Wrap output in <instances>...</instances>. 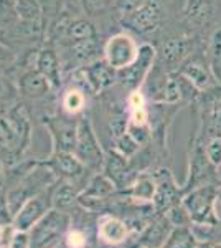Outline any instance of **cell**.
<instances>
[{
	"label": "cell",
	"instance_id": "6da1fadb",
	"mask_svg": "<svg viewBox=\"0 0 221 248\" xmlns=\"http://www.w3.org/2000/svg\"><path fill=\"white\" fill-rule=\"evenodd\" d=\"M216 195H218V186H213V184L196 187V189H192L187 194H183L182 202L190 212L193 223L216 225L220 222L215 209Z\"/></svg>",
	"mask_w": 221,
	"mask_h": 248
},
{
	"label": "cell",
	"instance_id": "7a4b0ae2",
	"mask_svg": "<svg viewBox=\"0 0 221 248\" xmlns=\"http://www.w3.org/2000/svg\"><path fill=\"white\" fill-rule=\"evenodd\" d=\"M68 225V215L58 210H50L31 229L30 248H56L65 237Z\"/></svg>",
	"mask_w": 221,
	"mask_h": 248
},
{
	"label": "cell",
	"instance_id": "3957f363",
	"mask_svg": "<svg viewBox=\"0 0 221 248\" xmlns=\"http://www.w3.org/2000/svg\"><path fill=\"white\" fill-rule=\"evenodd\" d=\"M157 48L150 43H144L139 46V53L129 66L118 71V83L127 88L129 91L140 90L154 70L157 62Z\"/></svg>",
	"mask_w": 221,
	"mask_h": 248
},
{
	"label": "cell",
	"instance_id": "277c9868",
	"mask_svg": "<svg viewBox=\"0 0 221 248\" xmlns=\"http://www.w3.org/2000/svg\"><path fill=\"white\" fill-rule=\"evenodd\" d=\"M216 170L218 167H215L208 161L206 154H205V146L202 141L195 139L192 144V153H190V161H188V175L187 181L182 186L183 194H187L188 190L196 189V187L208 186H218L216 181Z\"/></svg>",
	"mask_w": 221,
	"mask_h": 248
},
{
	"label": "cell",
	"instance_id": "5b68a950",
	"mask_svg": "<svg viewBox=\"0 0 221 248\" xmlns=\"http://www.w3.org/2000/svg\"><path fill=\"white\" fill-rule=\"evenodd\" d=\"M74 154L88 169L99 170L104 164V153L99 146V141L96 138V133L91 126V121L88 118H83L78 121V134H76V147Z\"/></svg>",
	"mask_w": 221,
	"mask_h": 248
},
{
	"label": "cell",
	"instance_id": "8992f818",
	"mask_svg": "<svg viewBox=\"0 0 221 248\" xmlns=\"http://www.w3.org/2000/svg\"><path fill=\"white\" fill-rule=\"evenodd\" d=\"M152 175H154L157 186L152 203H154L157 214L163 215L170 207L182 202L183 190L175 182L174 174H172V170L168 167H159V169H155V172H152Z\"/></svg>",
	"mask_w": 221,
	"mask_h": 248
},
{
	"label": "cell",
	"instance_id": "52a82bcc",
	"mask_svg": "<svg viewBox=\"0 0 221 248\" xmlns=\"http://www.w3.org/2000/svg\"><path fill=\"white\" fill-rule=\"evenodd\" d=\"M139 53V45L135 38L127 31L116 33L107 40L104 46V60H106L114 70H122L129 66Z\"/></svg>",
	"mask_w": 221,
	"mask_h": 248
},
{
	"label": "cell",
	"instance_id": "ba28073f",
	"mask_svg": "<svg viewBox=\"0 0 221 248\" xmlns=\"http://www.w3.org/2000/svg\"><path fill=\"white\" fill-rule=\"evenodd\" d=\"M195 48V38L193 37H174L168 38L157 53L159 63L163 66L165 71H178V68L192 57V51Z\"/></svg>",
	"mask_w": 221,
	"mask_h": 248
},
{
	"label": "cell",
	"instance_id": "9c48e42d",
	"mask_svg": "<svg viewBox=\"0 0 221 248\" xmlns=\"http://www.w3.org/2000/svg\"><path fill=\"white\" fill-rule=\"evenodd\" d=\"M162 20V0H144L137 10L124 20V25L140 35H150L160 29Z\"/></svg>",
	"mask_w": 221,
	"mask_h": 248
},
{
	"label": "cell",
	"instance_id": "30bf717a",
	"mask_svg": "<svg viewBox=\"0 0 221 248\" xmlns=\"http://www.w3.org/2000/svg\"><path fill=\"white\" fill-rule=\"evenodd\" d=\"M83 85L92 93H103L118 83V70H114L106 60H94L79 71Z\"/></svg>",
	"mask_w": 221,
	"mask_h": 248
},
{
	"label": "cell",
	"instance_id": "8fae6325",
	"mask_svg": "<svg viewBox=\"0 0 221 248\" xmlns=\"http://www.w3.org/2000/svg\"><path fill=\"white\" fill-rule=\"evenodd\" d=\"M178 73L183 75V77L187 78L196 90L202 91V93L218 86L216 77H215V73H213V65L208 58L203 60L200 57H190L178 68Z\"/></svg>",
	"mask_w": 221,
	"mask_h": 248
},
{
	"label": "cell",
	"instance_id": "7c38bea8",
	"mask_svg": "<svg viewBox=\"0 0 221 248\" xmlns=\"http://www.w3.org/2000/svg\"><path fill=\"white\" fill-rule=\"evenodd\" d=\"M103 170L104 175H107L112 181V184L116 187H119V189H129L132 184L135 182V179H137L135 170L127 162V157L118 153V151H109L104 155Z\"/></svg>",
	"mask_w": 221,
	"mask_h": 248
},
{
	"label": "cell",
	"instance_id": "4fadbf2b",
	"mask_svg": "<svg viewBox=\"0 0 221 248\" xmlns=\"http://www.w3.org/2000/svg\"><path fill=\"white\" fill-rule=\"evenodd\" d=\"M114 184L107 175H94L91 182L88 184L86 190L78 197L83 207L89 210H101L104 202L109 201V197L114 194Z\"/></svg>",
	"mask_w": 221,
	"mask_h": 248
},
{
	"label": "cell",
	"instance_id": "5bb4252c",
	"mask_svg": "<svg viewBox=\"0 0 221 248\" xmlns=\"http://www.w3.org/2000/svg\"><path fill=\"white\" fill-rule=\"evenodd\" d=\"M50 197L51 195L46 190H42L40 194H35L33 197L28 199L25 205L22 207V210H20V214L17 215V218H15V227L18 230H27L31 225H35L48 210Z\"/></svg>",
	"mask_w": 221,
	"mask_h": 248
},
{
	"label": "cell",
	"instance_id": "9a60e30c",
	"mask_svg": "<svg viewBox=\"0 0 221 248\" xmlns=\"http://www.w3.org/2000/svg\"><path fill=\"white\" fill-rule=\"evenodd\" d=\"M174 225L168 222L165 215H157L154 220L148 222V225L139 233L137 247L146 248H162L165 245L167 238L170 237Z\"/></svg>",
	"mask_w": 221,
	"mask_h": 248
},
{
	"label": "cell",
	"instance_id": "2e32d148",
	"mask_svg": "<svg viewBox=\"0 0 221 248\" xmlns=\"http://www.w3.org/2000/svg\"><path fill=\"white\" fill-rule=\"evenodd\" d=\"M132 233L126 220L119 217H103L98 225V237L104 245H122Z\"/></svg>",
	"mask_w": 221,
	"mask_h": 248
},
{
	"label": "cell",
	"instance_id": "e0dca14e",
	"mask_svg": "<svg viewBox=\"0 0 221 248\" xmlns=\"http://www.w3.org/2000/svg\"><path fill=\"white\" fill-rule=\"evenodd\" d=\"M48 129L55 142V151L74 153L76 134H78V123H71L66 119H51L48 123Z\"/></svg>",
	"mask_w": 221,
	"mask_h": 248
},
{
	"label": "cell",
	"instance_id": "ac0fdd59",
	"mask_svg": "<svg viewBox=\"0 0 221 248\" xmlns=\"http://www.w3.org/2000/svg\"><path fill=\"white\" fill-rule=\"evenodd\" d=\"M51 170L63 177H79L86 170V166L79 161L74 153H65V151H55L51 161L48 162Z\"/></svg>",
	"mask_w": 221,
	"mask_h": 248
},
{
	"label": "cell",
	"instance_id": "d6986e66",
	"mask_svg": "<svg viewBox=\"0 0 221 248\" xmlns=\"http://www.w3.org/2000/svg\"><path fill=\"white\" fill-rule=\"evenodd\" d=\"M182 15L190 27L195 29L205 27L213 17V2L211 0H185Z\"/></svg>",
	"mask_w": 221,
	"mask_h": 248
},
{
	"label": "cell",
	"instance_id": "ffe728a7",
	"mask_svg": "<svg viewBox=\"0 0 221 248\" xmlns=\"http://www.w3.org/2000/svg\"><path fill=\"white\" fill-rule=\"evenodd\" d=\"M37 70L43 75L53 90L61 85V73H59V62L53 50L45 48L37 55Z\"/></svg>",
	"mask_w": 221,
	"mask_h": 248
},
{
	"label": "cell",
	"instance_id": "44dd1931",
	"mask_svg": "<svg viewBox=\"0 0 221 248\" xmlns=\"http://www.w3.org/2000/svg\"><path fill=\"white\" fill-rule=\"evenodd\" d=\"M20 90L30 98H40V96H45L53 88L38 70H30L20 78Z\"/></svg>",
	"mask_w": 221,
	"mask_h": 248
},
{
	"label": "cell",
	"instance_id": "7402d4cb",
	"mask_svg": "<svg viewBox=\"0 0 221 248\" xmlns=\"http://www.w3.org/2000/svg\"><path fill=\"white\" fill-rule=\"evenodd\" d=\"M157 186H155V179L152 174L142 172L137 174V179L132 184L129 189H126V194H129L132 199L135 201H142V202H152L154 201Z\"/></svg>",
	"mask_w": 221,
	"mask_h": 248
},
{
	"label": "cell",
	"instance_id": "603a6c76",
	"mask_svg": "<svg viewBox=\"0 0 221 248\" xmlns=\"http://www.w3.org/2000/svg\"><path fill=\"white\" fill-rule=\"evenodd\" d=\"M196 245H198V238L192 227H174L170 237L167 238L162 248H196Z\"/></svg>",
	"mask_w": 221,
	"mask_h": 248
},
{
	"label": "cell",
	"instance_id": "cb8c5ba5",
	"mask_svg": "<svg viewBox=\"0 0 221 248\" xmlns=\"http://www.w3.org/2000/svg\"><path fill=\"white\" fill-rule=\"evenodd\" d=\"M66 37L71 38V42H79V40H96L98 38V31L94 25L86 18H76L71 20L70 27H68Z\"/></svg>",
	"mask_w": 221,
	"mask_h": 248
},
{
	"label": "cell",
	"instance_id": "d4e9b609",
	"mask_svg": "<svg viewBox=\"0 0 221 248\" xmlns=\"http://www.w3.org/2000/svg\"><path fill=\"white\" fill-rule=\"evenodd\" d=\"M18 18L22 22H38L42 23L43 7L40 0H15Z\"/></svg>",
	"mask_w": 221,
	"mask_h": 248
},
{
	"label": "cell",
	"instance_id": "484cf974",
	"mask_svg": "<svg viewBox=\"0 0 221 248\" xmlns=\"http://www.w3.org/2000/svg\"><path fill=\"white\" fill-rule=\"evenodd\" d=\"M61 105H63L65 113L71 114V116L81 113L84 109V106H86L84 90H81V88H71V90H68L66 93L63 94Z\"/></svg>",
	"mask_w": 221,
	"mask_h": 248
},
{
	"label": "cell",
	"instance_id": "4316f807",
	"mask_svg": "<svg viewBox=\"0 0 221 248\" xmlns=\"http://www.w3.org/2000/svg\"><path fill=\"white\" fill-rule=\"evenodd\" d=\"M71 53L79 63H92L96 55V40H79L73 42Z\"/></svg>",
	"mask_w": 221,
	"mask_h": 248
},
{
	"label": "cell",
	"instance_id": "83f0119b",
	"mask_svg": "<svg viewBox=\"0 0 221 248\" xmlns=\"http://www.w3.org/2000/svg\"><path fill=\"white\" fill-rule=\"evenodd\" d=\"M163 215H165L168 218V222H170L174 227H192V223H193L190 212H188L187 207L183 205V202L175 203V205L170 207Z\"/></svg>",
	"mask_w": 221,
	"mask_h": 248
},
{
	"label": "cell",
	"instance_id": "f1b7e54d",
	"mask_svg": "<svg viewBox=\"0 0 221 248\" xmlns=\"http://www.w3.org/2000/svg\"><path fill=\"white\" fill-rule=\"evenodd\" d=\"M78 199V192L71 184H61L58 187V190L53 194V203L59 209H65V207L73 205V202Z\"/></svg>",
	"mask_w": 221,
	"mask_h": 248
},
{
	"label": "cell",
	"instance_id": "f546056e",
	"mask_svg": "<svg viewBox=\"0 0 221 248\" xmlns=\"http://www.w3.org/2000/svg\"><path fill=\"white\" fill-rule=\"evenodd\" d=\"M20 22L15 0H0V29L3 27H15Z\"/></svg>",
	"mask_w": 221,
	"mask_h": 248
},
{
	"label": "cell",
	"instance_id": "4dcf8cb0",
	"mask_svg": "<svg viewBox=\"0 0 221 248\" xmlns=\"http://www.w3.org/2000/svg\"><path fill=\"white\" fill-rule=\"evenodd\" d=\"M139 149H140V144L135 141L129 133L122 134L120 138L116 139V151L122 155H126L127 159L134 157V155L139 153Z\"/></svg>",
	"mask_w": 221,
	"mask_h": 248
},
{
	"label": "cell",
	"instance_id": "1f68e13d",
	"mask_svg": "<svg viewBox=\"0 0 221 248\" xmlns=\"http://www.w3.org/2000/svg\"><path fill=\"white\" fill-rule=\"evenodd\" d=\"M206 58L210 60L213 66L221 65V29H216L211 33L210 42H208Z\"/></svg>",
	"mask_w": 221,
	"mask_h": 248
},
{
	"label": "cell",
	"instance_id": "d6a6232c",
	"mask_svg": "<svg viewBox=\"0 0 221 248\" xmlns=\"http://www.w3.org/2000/svg\"><path fill=\"white\" fill-rule=\"evenodd\" d=\"M144 3V0H116L114 9L122 20L129 18L135 10Z\"/></svg>",
	"mask_w": 221,
	"mask_h": 248
},
{
	"label": "cell",
	"instance_id": "836d02e7",
	"mask_svg": "<svg viewBox=\"0 0 221 248\" xmlns=\"http://www.w3.org/2000/svg\"><path fill=\"white\" fill-rule=\"evenodd\" d=\"M203 146L208 161L215 167L221 166V139H208L206 142H203Z\"/></svg>",
	"mask_w": 221,
	"mask_h": 248
},
{
	"label": "cell",
	"instance_id": "e575fe53",
	"mask_svg": "<svg viewBox=\"0 0 221 248\" xmlns=\"http://www.w3.org/2000/svg\"><path fill=\"white\" fill-rule=\"evenodd\" d=\"M66 242L70 248H84L88 240H86V235H84L81 230H71L70 233L66 235Z\"/></svg>",
	"mask_w": 221,
	"mask_h": 248
},
{
	"label": "cell",
	"instance_id": "d590c367",
	"mask_svg": "<svg viewBox=\"0 0 221 248\" xmlns=\"http://www.w3.org/2000/svg\"><path fill=\"white\" fill-rule=\"evenodd\" d=\"M79 3L83 5V9L88 14H98L99 10H103V7L106 5V0H79Z\"/></svg>",
	"mask_w": 221,
	"mask_h": 248
},
{
	"label": "cell",
	"instance_id": "8d00e7d4",
	"mask_svg": "<svg viewBox=\"0 0 221 248\" xmlns=\"http://www.w3.org/2000/svg\"><path fill=\"white\" fill-rule=\"evenodd\" d=\"M28 245H30V238L25 233H17L12 238L10 248H28Z\"/></svg>",
	"mask_w": 221,
	"mask_h": 248
},
{
	"label": "cell",
	"instance_id": "74e56055",
	"mask_svg": "<svg viewBox=\"0 0 221 248\" xmlns=\"http://www.w3.org/2000/svg\"><path fill=\"white\" fill-rule=\"evenodd\" d=\"M216 181H218V187H221V166H218V170H216Z\"/></svg>",
	"mask_w": 221,
	"mask_h": 248
},
{
	"label": "cell",
	"instance_id": "f35d334b",
	"mask_svg": "<svg viewBox=\"0 0 221 248\" xmlns=\"http://www.w3.org/2000/svg\"><path fill=\"white\" fill-rule=\"evenodd\" d=\"M213 248H221V242H215L213 240Z\"/></svg>",
	"mask_w": 221,
	"mask_h": 248
},
{
	"label": "cell",
	"instance_id": "ab89813d",
	"mask_svg": "<svg viewBox=\"0 0 221 248\" xmlns=\"http://www.w3.org/2000/svg\"><path fill=\"white\" fill-rule=\"evenodd\" d=\"M106 248H122L120 245H106Z\"/></svg>",
	"mask_w": 221,
	"mask_h": 248
},
{
	"label": "cell",
	"instance_id": "60d3db41",
	"mask_svg": "<svg viewBox=\"0 0 221 248\" xmlns=\"http://www.w3.org/2000/svg\"><path fill=\"white\" fill-rule=\"evenodd\" d=\"M0 93H2V83H0Z\"/></svg>",
	"mask_w": 221,
	"mask_h": 248
},
{
	"label": "cell",
	"instance_id": "b9f144b4",
	"mask_svg": "<svg viewBox=\"0 0 221 248\" xmlns=\"http://www.w3.org/2000/svg\"><path fill=\"white\" fill-rule=\"evenodd\" d=\"M137 248H146V247H137Z\"/></svg>",
	"mask_w": 221,
	"mask_h": 248
},
{
	"label": "cell",
	"instance_id": "7bdbcfd3",
	"mask_svg": "<svg viewBox=\"0 0 221 248\" xmlns=\"http://www.w3.org/2000/svg\"><path fill=\"white\" fill-rule=\"evenodd\" d=\"M220 66H221V65H220Z\"/></svg>",
	"mask_w": 221,
	"mask_h": 248
}]
</instances>
